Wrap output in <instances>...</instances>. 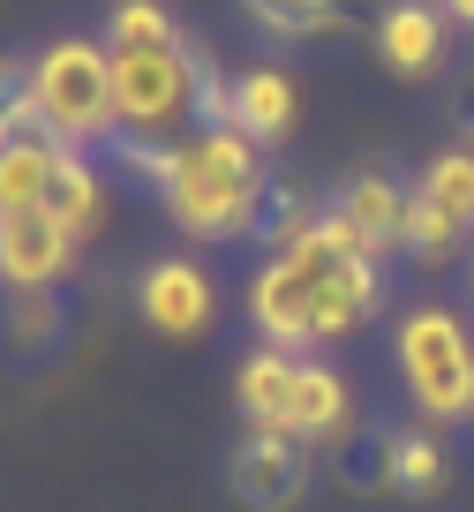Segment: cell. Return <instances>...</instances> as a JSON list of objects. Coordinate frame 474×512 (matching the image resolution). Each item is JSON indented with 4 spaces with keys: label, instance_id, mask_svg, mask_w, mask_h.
I'll return each instance as SVG.
<instances>
[{
    "label": "cell",
    "instance_id": "1",
    "mask_svg": "<svg viewBox=\"0 0 474 512\" xmlns=\"http://www.w3.org/2000/svg\"><path fill=\"white\" fill-rule=\"evenodd\" d=\"M241 309H249V324H256L264 347H286V354L339 347V339H354L384 309V264L354 249V241L332 226V211H324L301 241L271 249L249 272Z\"/></svg>",
    "mask_w": 474,
    "mask_h": 512
},
{
    "label": "cell",
    "instance_id": "2",
    "mask_svg": "<svg viewBox=\"0 0 474 512\" xmlns=\"http://www.w3.org/2000/svg\"><path fill=\"white\" fill-rule=\"evenodd\" d=\"M279 181L264 174V144L241 136L234 121H204L166 151V181H158V211L189 241H249L264 226V204Z\"/></svg>",
    "mask_w": 474,
    "mask_h": 512
},
{
    "label": "cell",
    "instance_id": "3",
    "mask_svg": "<svg viewBox=\"0 0 474 512\" xmlns=\"http://www.w3.org/2000/svg\"><path fill=\"white\" fill-rule=\"evenodd\" d=\"M113 113H121L128 144H181L204 121L234 113V76H219L189 38H174V46H113Z\"/></svg>",
    "mask_w": 474,
    "mask_h": 512
},
{
    "label": "cell",
    "instance_id": "4",
    "mask_svg": "<svg viewBox=\"0 0 474 512\" xmlns=\"http://www.w3.org/2000/svg\"><path fill=\"white\" fill-rule=\"evenodd\" d=\"M234 400L256 430H286L301 445H347L354 430V384L316 354H286V347H256L234 369Z\"/></svg>",
    "mask_w": 474,
    "mask_h": 512
},
{
    "label": "cell",
    "instance_id": "5",
    "mask_svg": "<svg viewBox=\"0 0 474 512\" xmlns=\"http://www.w3.org/2000/svg\"><path fill=\"white\" fill-rule=\"evenodd\" d=\"M23 106L68 151H106L121 136V113H113V46L106 38H83V31H61L53 46H38L31 76H23Z\"/></svg>",
    "mask_w": 474,
    "mask_h": 512
},
{
    "label": "cell",
    "instance_id": "6",
    "mask_svg": "<svg viewBox=\"0 0 474 512\" xmlns=\"http://www.w3.org/2000/svg\"><path fill=\"white\" fill-rule=\"evenodd\" d=\"M392 369L422 422H474V332L459 309L414 302L392 324Z\"/></svg>",
    "mask_w": 474,
    "mask_h": 512
},
{
    "label": "cell",
    "instance_id": "7",
    "mask_svg": "<svg viewBox=\"0 0 474 512\" xmlns=\"http://www.w3.org/2000/svg\"><path fill=\"white\" fill-rule=\"evenodd\" d=\"M136 317L151 324L158 339L196 347V339L219 324V279H211L196 256H151L136 272Z\"/></svg>",
    "mask_w": 474,
    "mask_h": 512
},
{
    "label": "cell",
    "instance_id": "8",
    "mask_svg": "<svg viewBox=\"0 0 474 512\" xmlns=\"http://www.w3.org/2000/svg\"><path fill=\"white\" fill-rule=\"evenodd\" d=\"M309 490H316V445L249 422V437H241V452H234V497L241 505L249 512H301Z\"/></svg>",
    "mask_w": 474,
    "mask_h": 512
},
{
    "label": "cell",
    "instance_id": "9",
    "mask_svg": "<svg viewBox=\"0 0 474 512\" xmlns=\"http://www.w3.org/2000/svg\"><path fill=\"white\" fill-rule=\"evenodd\" d=\"M83 241L68 234L53 211H0V287L31 294V287H61L76 272Z\"/></svg>",
    "mask_w": 474,
    "mask_h": 512
},
{
    "label": "cell",
    "instance_id": "10",
    "mask_svg": "<svg viewBox=\"0 0 474 512\" xmlns=\"http://www.w3.org/2000/svg\"><path fill=\"white\" fill-rule=\"evenodd\" d=\"M452 482V452H444L437 422H414V430H377V452L354 475V490H384V497H437Z\"/></svg>",
    "mask_w": 474,
    "mask_h": 512
},
{
    "label": "cell",
    "instance_id": "11",
    "mask_svg": "<svg viewBox=\"0 0 474 512\" xmlns=\"http://www.w3.org/2000/svg\"><path fill=\"white\" fill-rule=\"evenodd\" d=\"M324 211H332V226H339L362 256H377V264H384V256H407V189H399V181H384V174H347Z\"/></svg>",
    "mask_w": 474,
    "mask_h": 512
},
{
    "label": "cell",
    "instance_id": "12",
    "mask_svg": "<svg viewBox=\"0 0 474 512\" xmlns=\"http://www.w3.org/2000/svg\"><path fill=\"white\" fill-rule=\"evenodd\" d=\"M444 8L437 0H392L377 16V61L392 68V76H429V68L444 61Z\"/></svg>",
    "mask_w": 474,
    "mask_h": 512
},
{
    "label": "cell",
    "instance_id": "13",
    "mask_svg": "<svg viewBox=\"0 0 474 512\" xmlns=\"http://www.w3.org/2000/svg\"><path fill=\"white\" fill-rule=\"evenodd\" d=\"M294 113H301V83L286 76V68H241L234 76V113H226V121H234L241 136H256L264 151L294 136Z\"/></svg>",
    "mask_w": 474,
    "mask_h": 512
},
{
    "label": "cell",
    "instance_id": "14",
    "mask_svg": "<svg viewBox=\"0 0 474 512\" xmlns=\"http://www.w3.org/2000/svg\"><path fill=\"white\" fill-rule=\"evenodd\" d=\"M38 211H53L76 241H98V226H106V211H113V189H106V174H98L91 151H68V159L53 166L46 204H38Z\"/></svg>",
    "mask_w": 474,
    "mask_h": 512
},
{
    "label": "cell",
    "instance_id": "15",
    "mask_svg": "<svg viewBox=\"0 0 474 512\" xmlns=\"http://www.w3.org/2000/svg\"><path fill=\"white\" fill-rule=\"evenodd\" d=\"M61 159H68V144H61V136H46L38 121L23 128V136H8V144H0V211H38Z\"/></svg>",
    "mask_w": 474,
    "mask_h": 512
},
{
    "label": "cell",
    "instance_id": "16",
    "mask_svg": "<svg viewBox=\"0 0 474 512\" xmlns=\"http://www.w3.org/2000/svg\"><path fill=\"white\" fill-rule=\"evenodd\" d=\"M68 332L61 302H53V287H31V294H8V309H0V339H8V354L16 362H38V354H53Z\"/></svg>",
    "mask_w": 474,
    "mask_h": 512
},
{
    "label": "cell",
    "instance_id": "17",
    "mask_svg": "<svg viewBox=\"0 0 474 512\" xmlns=\"http://www.w3.org/2000/svg\"><path fill=\"white\" fill-rule=\"evenodd\" d=\"M414 189H422L437 211H452V219L474 234V136H459L452 151H437V159L422 166V181H414Z\"/></svg>",
    "mask_w": 474,
    "mask_h": 512
},
{
    "label": "cell",
    "instance_id": "18",
    "mask_svg": "<svg viewBox=\"0 0 474 512\" xmlns=\"http://www.w3.org/2000/svg\"><path fill=\"white\" fill-rule=\"evenodd\" d=\"M459 241H467V226L452 211H437L422 189H407V256L414 264H444V256H459Z\"/></svg>",
    "mask_w": 474,
    "mask_h": 512
},
{
    "label": "cell",
    "instance_id": "19",
    "mask_svg": "<svg viewBox=\"0 0 474 512\" xmlns=\"http://www.w3.org/2000/svg\"><path fill=\"white\" fill-rule=\"evenodd\" d=\"M241 8L271 38H324L339 23V0H241Z\"/></svg>",
    "mask_w": 474,
    "mask_h": 512
},
{
    "label": "cell",
    "instance_id": "20",
    "mask_svg": "<svg viewBox=\"0 0 474 512\" xmlns=\"http://www.w3.org/2000/svg\"><path fill=\"white\" fill-rule=\"evenodd\" d=\"M181 23L158 8V0H121L106 16V46H174Z\"/></svg>",
    "mask_w": 474,
    "mask_h": 512
},
{
    "label": "cell",
    "instance_id": "21",
    "mask_svg": "<svg viewBox=\"0 0 474 512\" xmlns=\"http://www.w3.org/2000/svg\"><path fill=\"white\" fill-rule=\"evenodd\" d=\"M316 219H324V211H309V196H301V189H271L264 226H256V241H264V249H286V241H301Z\"/></svg>",
    "mask_w": 474,
    "mask_h": 512
},
{
    "label": "cell",
    "instance_id": "22",
    "mask_svg": "<svg viewBox=\"0 0 474 512\" xmlns=\"http://www.w3.org/2000/svg\"><path fill=\"white\" fill-rule=\"evenodd\" d=\"M23 76H31V61H8V53H0V113L23 106Z\"/></svg>",
    "mask_w": 474,
    "mask_h": 512
},
{
    "label": "cell",
    "instance_id": "23",
    "mask_svg": "<svg viewBox=\"0 0 474 512\" xmlns=\"http://www.w3.org/2000/svg\"><path fill=\"white\" fill-rule=\"evenodd\" d=\"M437 8H444L452 23H459V31H474V0H437Z\"/></svg>",
    "mask_w": 474,
    "mask_h": 512
},
{
    "label": "cell",
    "instance_id": "24",
    "mask_svg": "<svg viewBox=\"0 0 474 512\" xmlns=\"http://www.w3.org/2000/svg\"><path fill=\"white\" fill-rule=\"evenodd\" d=\"M467 136H474V113H467Z\"/></svg>",
    "mask_w": 474,
    "mask_h": 512
}]
</instances>
